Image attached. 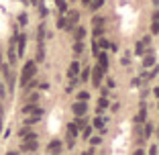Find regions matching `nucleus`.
<instances>
[{"instance_id":"f257e3e1","label":"nucleus","mask_w":159,"mask_h":155,"mask_svg":"<svg viewBox=\"0 0 159 155\" xmlns=\"http://www.w3.org/2000/svg\"><path fill=\"white\" fill-rule=\"evenodd\" d=\"M37 74V65H35V61H27L25 63V68H23V74H21V84L25 86V84H29L31 82V78Z\"/></svg>"},{"instance_id":"f03ea898","label":"nucleus","mask_w":159,"mask_h":155,"mask_svg":"<svg viewBox=\"0 0 159 155\" xmlns=\"http://www.w3.org/2000/svg\"><path fill=\"white\" fill-rule=\"evenodd\" d=\"M72 110H74V114H76V116H84L86 112H88V104L82 102V100H78V102L72 106Z\"/></svg>"},{"instance_id":"7ed1b4c3","label":"nucleus","mask_w":159,"mask_h":155,"mask_svg":"<svg viewBox=\"0 0 159 155\" xmlns=\"http://www.w3.org/2000/svg\"><path fill=\"white\" fill-rule=\"evenodd\" d=\"M104 72H106V70H102L100 65H96V68L92 70V82H94V86H100V82H102V76H104Z\"/></svg>"},{"instance_id":"20e7f679","label":"nucleus","mask_w":159,"mask_h":155,"mask_svg":"<svg viewBox=\"0 0 159 155\" xmlns=\"http://www.w3.org/2000/svg\"><path fill=\"white\" fill-rule=\"evenodd\" d=\"M37 137H31V139H25V143H23V151H35L37 149V141H35Z\"/></svg>"},{"instance_id":"39448f33","label":"nucleus","mask_w":159,"mask_h":155,"mask_svg":"<svg viewBox=\"0 0 159 155\" xmlns=\"http://www.w3.org/2000/svg\"><path fill=\"white\" fill-rule=\"evenodd\" d=\"M96 55H98V65H100L102 70H108V53H104V51L100 53V51H98Z\"/></svg>"},{"instance_id":"423d86ee","label":"nucleus","mask_w":159,"mask_h":155,"mask_svg":"<svg viewBox=\"0 0 159 155\" xmlns=\"http://www.w3.org/2000/svg\"><path fill=\"white\" fill-rule=\"evenodd\" d=\"M47 151H49L51 155H57L59 151H61V141H51L49 147H47Z\"/></svg>"},{"instance_id":"0eeeda50","label":"nucleus","mask_w":159,"mask_h":155,"mask_svg":"<svg viewBox=\"0 0 159 155\" xmlns=\"http://www.w3.org/2000/svg\"><path fill=\"white\" fill-rule=\"evenodd\" d=\"M78 74H80V63H78V61H72V65H70V70H67V76L76 78Z\"/></svg>"},{"instance_id":"6e6552de","label":"nucleus","mask_w":159,"mask_h":155,"mask_svg":"<svg viewBox=\"0 0 159 155\" xmlns=\"http://www.w3.org/2000/svg\"><path fill=\"white\" fill-rule=\"evenodd\" d=\"M151 33H153V35L159 33V12L153 14V21H151Z\"/></svg>"},{"instance_id":"1a4fd4ad","label":"nucleus","mask_w":159,"mask_h":155,"mask_svg":"<svg viewBox=\"0 0 159 155\" xmlns=\"http://www.w3.org/2000/svg\"><path fill=\"white\" fill-rule=\"evenodd\" d=\"M143 65L145 68H153L155 65V55H145L143 57Z\"/></svg>"},{"instance_id":"9d476101","label":"nucleus","mask_w":159,"mask_h":155,"mask_svg":"<svg viewBox=\"0 0 159 155\" xmlns=\"http://www.w3.org/2000/svg\"><path fill=\"white\" fill-rule=\"evenodd\" d=\"M74 124H76V129H86V127H88V120H86L84 116H78V118L74 120Z\"/></svg>"},{"instance_id":"9b49d317","label":"nucleus","mask_w":159,"mask_h":155,"mask_svg":"<svg viewBox=\"0 0 159 155\" xmlns=\"http://www.w3.org/2000/svg\"><path fill=\"white\" fill-rule=\"evenodd\" d=\"M65 21H67V23H72V25H76V23L80 21V12H76V10H74V12H70Z\"/></svg>"},{"instance_id":"f8f14e48","label":"nucleus","mask_w":159,"mask_h":155,"mask_svg":"<svg viewBox=\"0 0 159 155\" xmlns=\"http://www.w3.org/2000/svg\"><path fill=\"white\" fill-rule=\"evenodd\" d=\"M145 116H147V108H145V104H141V112H139V116H137V122L143 124V122H145Z\"/></svg>"},{"instance_id":"ddd939ff","label":"nucleus","mask_w":159,"mask_h":155,"mask_svg":"<svg viewBox=\"0 0 159 155\" xmlns=\"http://www.w3.org/2000/svg\"><path fill=\"white\" fill-rule=\"evenodd\" d=\"M102 4H104V0H90V2H88L90 10H98V8H100Z\"/></svg>"},{"instance_id":"4468645a","label":"nucleus","mask_w":159,"mask_h":155,"mask_svg":"<svg viewBox=\"0 0 159 155\" xmlns=\"http://www.w3.org/2000/svg\"><path fill=\"white\" fill-rule=\"evenodd\" d=\"M25 41H27L25 35H18V55H23V53H25Z\"/></svg>"},{"instance_id":"2eb2a0df","label":"nucleus","mask_w":159,"mask_h":155,"mask_svg":"<svg viewBox=\"0 0 159 155\" xmlns=\"http://www.w3.org/2000/svg\"><path fill=\"white\" fill-rule=\"evenodd\" d=\"M84 37H86V29H84V27H78V29H76V41H82Z\"/></svg>"},{"instance_id":"dca6fc26","label":"nucleus","mask_w":159,"mask_h":155,"mask_svg":"<svg viewBox=\"0 0 159 155\" xmlns=\"http://www.w3.org/2000/svg\"><path fill=\"white\" fill-rule=\"evenodd\" d=\"M145 47H147V45H145L143 41H139V43H137V47H135V51H137V55H143V53H145Z\"/></svg>"},{"instance_id":"f3484780","label":"nucleus","mask_w":159,"mask_h":155,"mask_svg":"<svg viewBox=\"0 0 159 155\" xmlns=\"http://www.w3.org/2000/svg\"><path fill=\"white\" fill-rule=\"evenodd\" d=\"M106 106H108V100H106V98H104V96H102V98H100V100H98V112H102V110H104V108H106Z\"/></svg>"},{"instance_id":"a211bd4d","label":"nucleus","mask_w":159,"mask_h":155,"mask_svg":"<svg viewBox=\"0 0 159 155\" xmlns=\"http://www.w3.org/2000/svg\"><path fill=\"white\" fill-rule=\"evenodd\" d=\"M67 133H70V139H74L76 135H78V129H76V124L72 122V124H67Z\"/></svg>"},{"instance_id":"6ab92c4d","label":"nucleus","mask_w":159,"mask_h":155,"mask_svg":"<svg viewBox=\"0 0 159 155\" xmlns=\"http://www.w3.org/2000/svg\"><path fill=\"white\" fill-rule=\"evenodd\" d=\"M94 127L102 131V129H104V118H100V116H96V118H94Z\"/></svg>"},{"instance_id":"aec40b11","label":"nucleus","mask_w":159,"mask_h":155,"mask_svg":"<svg viewBox=\"0 0 159 155\" xmlns=\"http://www.w3.org/2000/svg\"><path fill=\"white\" fill-rule=\"evenodd\" d=\"M102 25H104V18H102V16H96V18H94V27H96V29H102Z\"/></svg>"},{"instance_id":"412c9836","label":"nucleus","mask_w":159,"mask_h":155,"mask_svg":"<svg viewBox=\"0 0 159 155\" xmlns=\"http://www.w3.org/2000/svg\"><path fill=\"white\" fill-rule=\"evenodd\" d=\"M151 131H153L151 122H145V139H149V137H151Z\"/></svg>"},{"instance_id":"4be33fe9","label":"nucleus","mask_w":159,"mask_h":155,"mask_svg":"<svg viewBox=\"0 0 159 155\" xmlns=\"http://www.w3.org/2000/svg\"><path fill=\"white\" fill-rule=\"evenodd\" d=\"M78 100H82V102L90 100V92H80V94H78Z\"/></svg>"},{"instance_id":"5701e85b","label":"nucleus","mask_w":159,"mask_h":155,"mask_svg":"<svg viewBox=\"0 0 159 155\" xmlns=\"http://www.w3.org/2000/svg\"><path fill=\"white\" fill-rule=\"evenodd\" d=\"M55 2H57V8H59V12H65V10H67V6H65V2H63V0H55Z\"/></svg>"},{"instance_id":"b1692460","label":"nucleus","mask_w":159,"mask_h":155,"mask_svg":"<svg viewBox=\"0 0 159 155\" xmlns=\"http://www.w3.org/2000/svg\"><path fill=\"white\" fill-rule=\"evenodd\" d=\"M8 59H10V63H14V61H16V55H14V47H10V51H8Z\"/></svg>"},{"instance_id":"393cba45","label":"nucleus","mask_w":159,"mask_h":155,"mask_svg":"<svg viewBox=\"0 0 159 155\" xmlns=\"http://www.w3.org/2000/svg\"><path fill=\"white\" fill-rule=\"evenodd\" d=\"M37 37H39V41H43V37H45V27H43V25L39 27V33H37Z\"/></svg>"},{"instance_id":"a878e982","label":"nucleus","mask_w":159,"mask_h":155,"mask_svg":"<svg viewBox=\"0 0 159 155\" xmlns=\"http://www.w3.org/2000/svg\"><path fill=\"white\" fill-rule=\"evenodd\" d=\"M57 27H59V29H65V27H67V21H65V18H59Z\"/></svg>"},{"instance_id":"bb28decb","label":"nucleus","mask_w":159,"mask_h":155,"mask_svg":"<svg viewBox=\"0 0 159 155\" xmlns=\"http://www.w3.org/2000/svg\"><path fill=\"white\" fill-rule=\"evenodd\" d=\"M18 23L21 25H27V14H18Z\"/></svg>"},{"instance_id":"cd10ccee","label":"nucleus","mask_w":159,"mask_h":155,"mask_svg":"<svg viewBox=\"0 0 159 155\" xmlns=\"http://www.w3.org/2000/svg\"><path fill=\"white\" fill-rule=\"evenodd\" d=\"M82 47H84V45H82V41H76V45H74V49H76V51H82Z\"/></svg>"},{"instance_id":"c85d7f7f","label":"nucleus","mask_w":159,"mask_h":155,"mask_svg":"<svg viewBox=\"0 0 159 155\" xmlns=\"http://www.w3.org/2000/svg\"><path fill=\"white\" fill-rule=\"evenodd\" d=\"M90 135H92V129H90V127H86V129H84V137H88V139H90Z\"/></svg>"},{"instance_id":"c756f323","label":"nucleus","mask_w":159,"mask_h":155,"mask_svg":"<svg viewBox=\"0 0 159 155\" xmlns=\"http://www.w3.org/2000/svg\"><path fill=\"white\" fill-rule=\"evenodd\" d=\"M90 141H92V145H98L102 139H100V137H90Z\"/></svg>"},{"instance_id":"7c9ffc66","label":"nucleus","mask_w":159,"mask_h":155,"mask_svg":"<svg viewBox=\"0 0 159 155\" xmlns=\"http://www.w3.org/2000/svg\"><path fill=\"white\" fill-rule=\"evenodd\" d=\"M88 74H90V68H88V70H84V72H82V80H88Z\"/></svg>"},{"instance_id":"2f4dec72","label":"nucleus","mask_w":159,"mask_h":155,"mask_svg":"<svg viewBox=\"0 0 159 155\" xmlns=\"http://www.w3.org/2000/svg\"><path fill=\"white\" fill-rule=\"evenodd\" d=\"M149 155H157V147H155V145H153V147L149 149Z\"/></svg>"},{"instance_id":"473e14b6","label":"nucleus","mask_w":159,"mask_h":155,"mask_svg":"<svg viewBox=\"0 0 159 155\" xmlns=\"http://www.w3.org/2000/svg\"><path fill=\"white\" fill-rule=\"evenodd\" d=\"M4 94H6V92H4V86L0 84V98H4Z\"/></svg>"},{"instance_id":"72a5a7b5","label":"nucleus","mask_w":159,"mask_h":155,"mask_svg":"<svg viewBox=\"0 0 159 155\" xmlns=\"http://www.w3.org/2000/svg\"><path fill=\"white\" fill-rule=\"evenodd\" d=\"M135 155H145V153H143L141 149H137V151H135Z\"/></svg>"},{"instance_id":"f704fd0d","label":"nucleus","mask_w":159,"mask_h":155,"mask_svg":"<svg viewBox=\"0 0 159 155\" xmlns=\"http://www.w3.org/2000/svg\"><path fill=\"white\" fill-rule=\"evenodd\" d=\"M82 155H94V153H92V149H90V151H84Z\"/></svg>"},{"instance_id":"c9c22d12","label":"nucleus","mask_w":159,"mask_h":155,"mask_svg":"<svg viewBox=\"0 0 159 155\" xmlns=\"http://www.w3.org/2000/svg\"><path fill=\"white\" fill-rule=\"evenodd\" d=\"M6 155H18V153H16V151H8Z\"/></svg>"},{"instance_id":"e433bc0d","label":"nucleus","mask_w":159,"mask_h":155,"mask_svg":"<svg viewBox=\"0 0 159 155\" xmlns=\"http://www.w3.org/2000/svg\"><path fill=\"white\" fill-rule=\"evenodd\" d=\"M0 127H2V108H0Z\"/></svg>"},{"instance_id":"4c0bfd02","label":"nucleus","mask_w":159,"mask_h":155,"mask_svg":"<svg viewBox=\"0 0 159 155\" xmlns=\"http://www.w3.org/2000/svg\"><path fill=\"white\" fill-rule=\"evenodd\" d=\"M155 96H157V98H159V88H155Z\"/></svg>"},{"instance_id":"58836bf2","label":"nucleus","mask_w":159,"mask_h":155,"mask_svg":"<svg viewBox=\"0 0 159 155\" xmlns=\"http://www.w3.org/2000/svg\"><path fill=\"white\" fill-rule=\"evenodd\" d=\"M88 2H90V0H84V4H88Z\"/></svg>"}]
</instances>
